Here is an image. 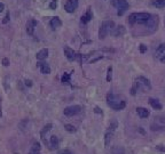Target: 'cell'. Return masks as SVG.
Masks as SVG:
<instances>
[{"instance_id":"obj_11","label":"cell","mask_w":165,"mask_h":154,"mask_svg":"<svg viewBox=\"0 0 165 154\" xmlns=\"http://www.w3.org/2000/svg\"><path fill=\"white\" fill-rule=\"evenodd\" d=\"M155 56L159 62L165 63V43H162L158 46V48L156 49V53H155Z\"/></svg>"},{"instance_id":"obj_31","label":"cell","mask_w":165,"mask_h":154,"mask_svg":"<svg viewBox=\"0 0 165 154\" xmlns=\"http://www.w3.org/2000/svg\"><path fill=\"white\" fill-rule=\"evenodd\" d=\"M9 21V13L6 14V16L4 17V20H2V24H7Z\"/></svg>"},{"instance_id":"obj_4","label":"cell","mask_w":165,"mask_h":154,"mask_svg":"<svg viewBox=\"0 0 165 154\" xmlns=\"http://www.w3.org/2000/svg\"><path fill=\"white\" fill-rule=\"evenodd\" d=\"M113 30H115V22L113 21L102 22V24L100 26V30H99V38L104 39L110 32H113Z\"/></svg>"},{"instance_id":"obj_34","label":"cell","mask_w":165,"mask_h":154,"mask_svg":"<svg viewBox=\"0 0 165 154\" xmlns=\"http://www.w3.org/2000/svg\"><path fill=\"white\" fill-rule=\"evenodd\" d=\"M61 154H74V153H72L71 151H69V150H64V151H62Z\"/></svg>"},{"instance_id":"obj_35","label":"cell","mask_w":165,"mask_h":154,"mask_svg":"<svg viewBox=\"0 0 165 154\" xmlns=\"http://www.w3.org/2000/svg\"><path fill=\"white\" fill-rule=\"evenodd\" d=\"M25 85L28 86V87H31V86H32V82H31V80H28V79H26V80H25Z\"/></svg>"},{"instance_id":"obj_37","label":"cell","mask_w":165,"mask_h":154,"mask_svg":"<svg viewBox=\"0 0 165 154\" xmlns=\"http://www.w3.org/2000/svg\"><path fill=\"white\" fill-rule=\"evenodd\" d=\"M95 112L96 113H101V114H102V111H100V108H99L98 106L95 107Z\"/></svg>"},{"instance_id":"obj_2","label":"cell","mask_w":165,"mask_h":154,"mask_svg":"<svg viewBox=\"0 0 165 154\" xmlns=\"http://www.w3.org/2000/svg\"><path fill=\"white\" fill-rule=\"evenodd\" d=\"M152 89V83L150 81L148 80L147 78L144 77H138L135 79V82L133 87H132V89H131V94L132 95H135L136 94V91H149V90Z\"/></svg>"},{"instance_id":"obj_10","label":"cell","mask_w":165,"mask_h":154,"mask_svg":"<svg viewBox=\"0 0 165 154\" xmlns=\"http://www.w3.org/2000/svg\"><path fill=\"white\" fill-rule=\"evenodd\" d=\"M78 7V0H68L64 4V9L67 13H74Z\"/></svg>"},{"instance_id":"obj_33","label":"cell","mask_w":165,"mask_h":154,"mask_svg":"<svg viewBox=\"0 0 165 154\" xmlns=\"http://www.w3.org/2000/svg\"><path fill=\"white\" fill-rule=\"evenodd\" d=\"M156 148L157 151H159V152H165V146H157Z\"/></svg>"},{"instance_id":"obj_12","label":"cell","mask_w":165,"mask_h":154,"mask_svg":"<svg viewBox=\"0 0 165 154\" xmlns=\"http://www.w3.org/2000/svg\"><path fill=\"white\" fill-rule=\"evenodd\" d=\"M37 26V21L36 20H30L26 23V32L29 35H33V32H35V28Z\"/></svg>"},{"instance_id":"obj_21","label":"cell","mask_w":165,"mask_h":154,"mask_svg":"<svg viewBox=\"0 0 165 154\" xmlns=\"http://www.w3.org/2000/svg\"><path fill=\"white\" fill-rule=\"evenodd\" d=\"M49 144H51V147L52 148H59V138H57V136H55V135H53V136H51V138H49Z\"/></svg>"},{"instance_id":"obj_3","label":"cell","mask_w":165,"mask_h":154,"mask_svg":"<svg viewBox=\"0 0 165 154\" xmlns=\"http://www.w3.org/2000/svg\"><path fill=\"white\" fill-rule=\"evenodd\" d=\"M150 17H152V14L149 13H132L127 18V22L131 25L146 24Z\"/></svg>"},{"instance_id":"obj_5","label":"cell","mask_w":165,"mask_h":154,"mask_svg":"<svg viewBox=\"0 0 165 154\" xmlns=\"http://www.w3.org/2000/svg\"><path fill=\"white\" fill-rule=\"evenodd\" d=\"M152 131H164L165 130V116H158L154 118V121L150 124Z\"/></svg>"},{"instance_id":"obj_25","label":"cell","mask_w":165,"mask_h":154,"mask_svg":"<svg viewBox=\"0 0 165 154\" xmlns=\"http://www.w3.org/2000/svg\"><path fill=\"white\" fill-rule=\"evenodd\" d=\"M70 77H71V74H70V73H64L61 78L62 83H67V85L70 83Z\"/></svg>"},{"instance_id":"obj_29","label":"cell","mask_w":165,"mask_h":154,"mask_svg":"<svg viewBox=\"0 0 165 154\" xmlns=\"http://www.w3.org/2000/svg\"><path fill=\"white\" fill-rule=\"evenodd\" d=\"M41 150V146H40L39 143H35L33 146H32V151H37V152H39Z\"/></svg>"},{"instance_id":"obj_19","label":"cell","mask_w":165,"mask_h":154,"mask_svg":"<svg viewBox=\"0 0 165 154\" xmlns=\"http://www.w3.org/2000/svg\"><path fill=\"white\" fill-rule=\"evenodd\" d=\"M49 25H51L52 29L55 30V29H57V28H60L62 25V22L59 17H53L52 20H51V22H49Z\"/></svg>"},{"instance_id":"obj_22","label":"cell","mask_w":165,"mask_h":154,"mask_svg":"<svg viewBox=\"0 0 165 154\" xmlns=\"http://www.w3.org/2000/svg\"><path fill=\"white\" fill-rule=\"evenodd\" d=\"M110 154H125V150L122 146H113L110 150Z\"/></svg>"},{"instance_id":"obj_18","label":"cell","mask_w":165,"mask_h":154,"mask_svg":"<svg viewBox=\"0 0 165 154\" xmlns=\"http://www.w3.org/2000/svg\"><path fill=\"white\" fill-rule=\"evenodd\" d=\"M36 57H37V60H38V61L46 60V58L48 57V49H47V48H44V49L39 50L38 53H37Z\"/></svg>"},{"instance_id":"obj_38","label":"cell","mask_w":165,"mask_h":154,"mask_svg":"<svg viewBox=\"0 0 165 154\" xmlns=\"http://www.w3.org/2000/svg\"><path fill=\"white\" fill-rule=\"evenodd\" d=\"M29 154H40V153H39V152H37V151H32V150H31V152Z\"/></svg>"},{"instance_id":"obj_36","label":"cell","mask_w":165,"mask_h":154,"mask_svg":"<svg viewBox=\"0 0 165 154\" xmlns=\"http://www.w3.org/2000/svg\"><path fill=\"white\" fill-rule=\"evenodd\" d=\"M4 8H5V6H4V4H0V13L4 10Z\"/></svg>"},{"instance_id":"obj_17","label":"cell","mask_w":165,"mask_h":154,"mask_svg":"<svg viewBox=\"0 0 165 154\" xmlns=\"http://www.w3.org/2000/svg\"><path fill=\"white\" fill-rule=\"evenodd\" d=\"M38 66L40 68V72L43 73V74H49L51 73V68H49V65L47 63H43V62H39L38 63Z\"/></svg>"},{"instance_id":"obj_28","label":"cell","mask_w":165,"mask_h":154,"mask_svg":"<svg viewBox=\"0 0 165 154\" xmlns=\"http://www.w3.org/2000/svg\"><path fill=\"white\" fill-rule=\"evenodd\" d=\"M57 7V0H52V2L49 4V8L52 9V10H54V9H56Z\"/></svg>"},{"instance_id":"obj_20","label":"cell","mask_w":165,"mask_h":154,"mask_svg":"<svg viewBox=\"0 0 165 154\" xmlns=\"http://www.w3.org/2000/svg\"><path fill=\"white\" fill-rule=\"evenodd\" d=\"M126 32V29L124 28L123 25H119L117 26V28H115V30H113V35L115 37H122V35H124Z\"/></svg>"},{"instance_id":"obj_6","label":"cell","mask_w":165,"mask_h":154,"mask_svg":"<svg viewBox=\"0 0 165 154\" xmlns=\"http://www.w3.org/2000/svg\"><path fill=\"white\" fill-rule=\"evenodd\" d=\"M158 23H159V17L157 16V15H152V17L144 24L146 32L147 33H154L157 30V28H158Z\"/></svg>"},{"instance_id":"obj_7","label":"cell","mask_w":165,"mask_h":154,"mask_svg":"<svg viewBox=\"0 0 165 154\" xmlns=\"http://www.w3.org/2000/svg\"><path fill=\"white\" fill-rule=\"evenodd\" d=\"M117 121H113V122H110L109 124L108 129H107V131H106V135H104V145L106 146H109L110 144V141L113 139V136L115 131H116V129H117Z\"/></svg>"},{"instance_id":"obj_30","label":"cell","mask_w":165,"mask_h":154,"mask_svg":"<svg viewBox=\"0 0 165 154\" xmlns=\"http://www.w3.org/2000/svg\"><path fill=\"white\" fill-rule=\"evenodd\" d=\"M147 51V46H144V45H140V53L141 54H144Z\"/></svg>"},{"instance_id":"obj_23","label":"cell","mask_w":165,"mask_h":154,"mask_svg":"<svg viewBox=\"0 0 165 154\" xmlns=\"http://www.w3.org/2000/svg\"><path fill=\"white\" fill-rule=\"evenodd\" d=\"M152 5L156 8H165V0H152Z\"/></svg>"},{"instance_id":"obj_39","label":"cell","mask_w":165,"mask_h":154,"mask_svg":"<svg viewBox=\"0 0 165 154\" xmlns=\"http://www.w3.org/2000/svg\"><path fill=\"white\" fill-rule=\"evenodd\" d=\"M2 116V113H1V105H0V116Z\"/></svg>"},{"instance_id":"obj_26","label":"cell","mask_w":165,"mask_h":154,"mask_svg":"<svg viewBox=\"0 0 165 154\" xmlns=\"http://www.w3.org/2000/svg\"><path fill=\"white\" fill-rule=\"evenodd\" d=\"M111 79H113V68L109 66L108 70H107V81L110 82L111 81Z\"/></svg>"},{"instance_id":"obj_1","label":"cell","mask_w":165,"mask_h":154,"mask_svg":"<svg viewBox=\"0 0 165 154\" xmlns=\"http://www.w3.org/2000/svg\"><path fill=\"white\" fill-rule=\"evenodd\" d=\"M107 103L110 106V108H113L115 111H121L123 108H125L126 106V101L123 97L118 96L116 94L109 93L107 95Z\"/></svg>"},{"instance_id":"obj_16","label":"cell","mask_w":165,"mask_h":154,"mask_svg":"<svg viewBox=\"0 0 165 154\" xmlns=\"http://www.w3.org/2000/svg\"><path fill=\"white\" fill-rule=\"evenodd\" d=\"M92 17H93L92 10H91V8H88V9H87L86 13H85V14H84V15L82 16V20H80V21H82V24H87V23H88V22H90V21L92 20Z\"/></svg>"},{"instance_id":"obj_9","label":"cell","mask_w":165,"mask_h":154,"mask_svg":"<svg viewBox=\"0 0 165 154\" xmlns=\"http://www.w3.org/2000/svg\"><path fill=\"white\" fill-rule=\"evenodd\" d=\"M80 111H82V106L80 105H71V106H68L64 108V111H63V113H64L65 116H77L78 113H80Z\"/></svg>"},{"instance_id":"obj_13","label":"cell","mask_w":165,"mask_h":154,"mask_svg":"<svg viewBox=\"0 0 165 154\" xmlns=\"http://www.w3.org/2000/svg\"><path fill=\"white\" fill-rule=\"evenodd\" d=\"M64 55L69 61L76 60V53L74 51V49H71L70 47H64Z\"/></svg>"},{"instance_id":"obj_8","label":"cell","mask_w":165,"mask_h":154,"mask_svg":"<svg viewBox=\"0 0 165 154\" xmlns=\"http://www.w3.org/2000/svg\"><path fill=\"white\" fill-rule=\"evenodd\" d=\"M111 5L115 8L118 9V16H122L129 9V2L127 0H111Z\"/></svg>"},{"instance_id":"obj_24","label":"cell","mask_w":165,"mask_h":154,"mask_svg":"<svg viewBox=\"0 0 165 154\" xmlns=\"http://www.w3.org/2000/svg\"><path fill=\"white\" fill-rule=\"evenodd\" d=\"M52 127H53L52 123H48V124H46V126L44 127L43 130H41V138H43V141H45V143H46V139H45V134L48 133V131L52 129Z\"/></svg>"},{"instance_id":"obj_14","label":"cell","mask_w":165,"mask_h":154,"mask_svg":"<svg viewBox=\"0 0 165 154\" xmlns=\"http://www.w3.org/2000/svg\"><path fill=\"white\" fill-rule=\"evenodd\" d=\"M136 113H138V116L141 119H146V118H148V116H150V112L148 111L146 107H138L136 108Z\"/></svg>"},{"instance_id":"obj_27","label":"cell","mask_w":165,"mask_h":154,"mask_svg":"<svg viewBox=\"0 0 165 154\" xmlns=\"http://www.w3.org/2000/svg\"><path fill=\"white\" fill-rule=\"evenodd\" d=\"M64 129L67 131H69V133H75L76 131V128H75V126H72V124H65Z\"/></svg>"},{"instance_id":"obj_15","label":"cell","mask_w":165,"mask_h":154,"mask_svg":"<svg viewBox=\"0 0 165 154\" xmlns=\"http://www.w3.org/2000/svg\"><path fill=\"white\" fill-rule=\"evenodd\" d=\"M149 104H150V106H152L154 110H157V111H159V110L163 108V105H162L161 102H159L158 99L149 98Z\"/></svg>"},{"instance_id":"obj_32","label":"cell","mask_w":165,"mask_h":154,"mask_svg":"<svg viewBox=\"0 0 165 154\" xmlns=\"http://www.w3.org/2000/svg\"><path fill=\"white\" fill-rule=\"evenodd\" d=\"M2 65H4V66H8V65H9V60H8V58H6V57H5L4 60H2Z\"/></svg>"}]
</instances>
